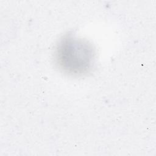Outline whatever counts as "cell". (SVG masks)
Listing matches in <instances>:
<instances>
[{"label": "cell", "mask_w": 156, "mask_h": 156, "mask_svg": "<svg viewBox=\"0 0 156 156\" xmlns=\"http://www.w3.org/2000/svg\"><path fill=\"white\" fill-rule=\"evenodd\" d=\"M95 57V49L91 43L70 33L60 38L54 51L57 68L73 77L89 73L94 67Z\"/></svg>", "instance_id": "obj_1"}]
</instances>
